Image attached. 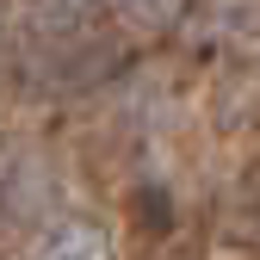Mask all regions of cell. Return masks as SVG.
I'll return each instance as SVG.
<instances>
[{"mask_svg":"<svg viewBox=\"0 0 260 260\" xmlns=\"http://www.w3.org/2000/svg\"><path fill=\"white\" fill-rule=\"evenodd\" d=\"M211 124L223 137H260V56L230 62L211 81Z\"/></svg>","mask_w":260,"mask_h":260,"instance_id":"6da1fadb","label":"cell"},{"mask_svg":"<svg viewBox=\"0 0 260 260\" xmlns=\"http://www.w3.org/2000/svg\"><path fill=\"white\" fill-rule=\"evenodd\" d=\"M31 260H112V242L93 230V223H56V230L38 242Z\"/></svg>","mask_w":260,"mask_h":260,"instance_id":"7a4b0ae2","label":"cell"},{"mask_svg":"<svg viewBox=\"0 0 260 260\" xmlns=\"http://www.w3.org/2000/svg\"><path fill=\"white\" fill-rule=\"evenodd\" d=\"M192 0H112V13L137 31V38H168V31L186 19Z\"/></svg>","mask_w":260,"mask_h":260,"instance_id":"3957f363","label":"cell"},{"mask_svg":"<svg viewBox=\"0 0 260 260\" xmlns=\"http://www.w3.org/2000/svg\"><path fill=\"white\" fill-rule=\"evenodd\" d=\"M211 13H217V25L230 31V38L260 44V0H211Z\"/></svg>","mask_w":260,"mask_h":260,"instance_id":"277c9868","label":"cell"},{"mask_svg":"<svg viewBox=\"0 0 260 260\" xmlns=\"http://www.w3.org/2000/svg\"><path fill=\"white\" fill-rule=\"evenodd\" d=\"M31 13H38L44 25H56V31H69V25H81L93 13V0H31Z\"/></svg>","mask_w":260,"mask_h":260,"instance_id":"5b68a950","label":"cell"},{"mask_svg":"<svg viewBox=\"0 0 260 260\" xmlns=\"http://www.w3.org/2000/svg\"><path fill=\"white\" fill-rule=\"evenodd\" d=\"M236 205H242V217H248L254 230H260V161H254V168L242 174V186H236Z\"/></svg>","mask_w":260,"mask_h":260,"instance_id":"8992f818","label":"cell"}]
</instances>
